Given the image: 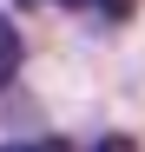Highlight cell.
Listing matches in <instances>:
<instances>
[{
    "instance_id": "6da1fadb",
    "label": "cell",
    "mask_w": 145,
    "mask_h": 152,
    "mask_svg": "<svg viewBox=\"0 0 145 152\" xmlns=\"http://www.w3.org/2000/svg\"><path fill=\"white\" fill-rule=\"evenodd\" d=\"M59 7H86V13H99V20H125L132 0H59Z\"/></svg>"
},
{
    "instance_id": "7a4b0ae2",
    "label": "cell",
    "mask_w": 145,
    "mask_h": 152,
    "mask_svg": "<svg viewBox=\"0 0 145 152\" xmlns=\"http://www.w3.org/2000/svg\"><path fill=\"white\" fill-rule=\"evenodd\" d=\"M0 60H7V73H20V40H13V27H7V40H0Z\"/></svg>"
},
{
    "instance_id": "3957f363",
    "label": "cell",
    "mask_w": 145,
    "mask_h": 152,
    "mask_svg": "<svg viewBox=\"0 0 145 152\" xmlns=\"http://www.w3.org/2000/svg\"><path fill=\"white\" fill-rule=\"evenodd\" d=\"M92 152H138V145H132L125 132H106V139H99V145H92Z\"/></svg>"
},
{
    "instance_id": "277c9868",
    "label": "cell",
    "mask_w": 145,
    "mask_h": 152,
    "mask_svg": "<svg viewBox=\"0 0 145 152\" xmlns=\"http://www.w3.org/2000/svg\"><path fill=\"white\" fill-rule=\"evenodd\" d=\"M7 152H72L66 139H33V145H7Z\"/></svg>"
},
{
    "instance_id": "5b68a950",
    "label": "cell",
    "mask_w": 145,
    "mask_h": 152,
    "mask_svg": "<svg viewBox=\"0 0 145 152\" xmlns=\"http://www.w3.org/2000/svg\"><path fill=\"white\" fill-rule=\"evenodd\" d=\"M13 7H33V0H13Z\"/></svg>"
}]
</instances>
